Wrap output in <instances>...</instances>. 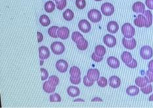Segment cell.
Instances as JSON below:
<instances>
[{
	"label": "cell",
	"mask_w": 153,
	"mask_h": 108,
	"mask_svg": "<svg viewBox=\"0 0 153 108\" xmlns=\"http://www.w3.org/2000/svg\"><path fill=\"white\" fill-rule=\"evenodd\" d=\"M122 33L126 38H131L134 36L135 29L129 23H126L122 26Z\"/></svg>",
	"instance_id": "6da1fadb"
},
{
	"label": "cell",
	"mask_w": 153,
	"mask_h": 108,
	"mask_svg": "<svg viewBox=\"0 0 153 108\" xmlns=\"http://www.w3.org/2000/svg\"><path fill=\"white\" fill-rule=\"evenodd\" d=\"M51 49L55 54L59 55L62 54L65 51V47L62 43L59 41L53 42L51 45Z\"/></svg>",
	"instance_id": "7a4b0ae2"
},
{
	"label": "cell",
	"mask_w": 153,
	"mask_h": 108,
	"mask_svg": "<svg viewBox=\"0 0 153 108\" xmlns=\"http://www.w3.org/2000/svg\"><path fill=\"white\" fill-rule=\"evenodd\" d=\"M88 18L94 23H97L102 19L101 13L97 9H91L88 12Z\"/></svg>",
	"instance_id": "3957f363"
},
{
	"label": "cell",
	"mask_w": 153,
	"mask_h": 108,
	"mask_svg": "<svg viewBox=\"0 0 153 108\" xmlns=\"http://www.w3.org/2000/svg\"><path fill=\"white\" fill-rule=\"evenodd\" d=\"M140 55L144 60H149L152 57L153 51L150 46H143L140 51Z\"/></svg>",
	"instance_id": "277c9868"
},
{
	"label": "cell",
	"mask_w": 153,
	"mask_h": 108,
	"mask_svg": "<svg viewBox=\"0 0 153 108\" xmlns=\"http://www.w3.org/2000/svg\"><path fill=\"white\" fill-rule=\"evenodd\" d=\"M101 11L105 16H111L114 12V7L111 3H105L101 6Z\"/></svg>",
	"instance_id": "5b68a950"
},
{
	"label": "cell",
	"mask_w": 153,
	"mask_h": 108,
	"mask_svg": "<svg viewBox=\"0 0 153 108\" xmlns=\"http://www.w3.org/2000/svg\"><path fill=\"white\" fill-rule=\"evenodd\" d=\"M122 44L125 48L129 50H133L137 45V42L134 38H126L124 37L122 39Z\"/></svg>",
	"instance_id": "8992f818"
},
{
	"label": "cell",
	"mask_w": 153,
	"mask_h": 108,
	"mask_svg": "<svg viewBox=\"0 0 153 108\" xmlns=\"http://www.w3.org/2000/svg\"><path fill=\"white\" fill-rule=\"evenodd\" d=\"M103 43L107 46L108 47H114L116 44V39L112 35L106 34L103 37Z\"/></svg>",
	"instance_id": "52a82bcc"
},
{
	"label": "cell",
	"mask_w": 153,
	"mask_h": 108,
	"mask_svg": "<svg viewBox=\"0 0 153 108\" xmlns=\"http://www.w3.org/2000/svg\"><path fill=\"white\" fill-rule=\"evenodd\" d=\"M134 24L135 26H137V27L139 28L146 27L147 24V21L145 16L143 13L137 15V18L134 20Z\"/></svg>",
	"instance_id": "ba28073f"
},
{
	"label": "cell",
	"mask_w": 153,
	"mask_h": 108,
	"mask_svg": "<svg viewBox=\"0 0 153 108\" xmlns=\"http://www.w3.org/2000/svg\"><path fill=\"white\" fill-rule=\"evenodd\" d=\"M78 28L82 32L84 33H88L91 31V26L87 20H82L78 23Z\"/></svg>",
	"instance_id": "9c48e42d"
},
{
	"label": "cell",
	"mask_w": 153,
	"mask_h": 108,
	"mask_svg": "<svg viewBox=\"0 0 153 108\" xmlns=\"http://www.w3.org/2000/svg\"><path fill=\"white\" fill-rule=\"evenodd\" d=\"M68 64L67 62L64 60H59L56 63V68L61 73H65L67 71Z\"/></svg>",
	"instance_id": "30bf717a"
},
{
	"label": "cell",
	"mask_w": 153,
	"mask_h": 108,
	"mask_svg": "<svg viewBox=\"0 0 153 108\" xmlns=\"http://www.w3.org/2000/svg\"><path fill=\"white\" fill-rule=\"evenodd\" d=\"M99 75H100V73H99V71L97 69L91 68V69H89L88 70L87 76L91 81L95 82L99 79Z\"/></svg>",
	"instance_id": "8fae6325"
},
{
	"label": "cell",
	"mask_w": 153,
	"mask_h": 108,
	"mask_svg": "<svg viewBox=\"0 0 153 108\" xmlns=\"http://www.w3.org/2000/svg\"><path fill=\"white\" fill-rule=\"evenodd\" d=\"M39 53L40 60H44L50 57V52L49 51V48L45 46H42V47H39Z\"/></svg>",
	"instance_id": "7c38bea8"
},
{
	"label": "cell",
	"mask_w": 153,
	"mask_h": 108,
	"mask_svg": "<svg viewBox=\"0 0 153 108\" xmlns=\"http://www.w3.org/2000/svg\"><path fill=\"white\" fill-rule=\"evenodd\" d=\"M58 37L61 39H68L70 35V30L68 28L66 27H61L59 28L58 29Z\"/></svg>",
	"instance_id": "4fadbf2b"
},
{
	"label": "cell",
	"mask_w": 153,
	"mask_h": 108,
	"mask_svg": "<svg viewBox=\"0 0 153 108\" xmlns=\"http://www.w3.org/2000/svg\"><path fill=\"white\" fill-rule=\"evenodd\" d=\"M121 84V80L118 77L116 76V75H113V76L109 78V85L111 87L114 88H117Z\"/></svg>",
	"instance_id": "5bb4252c"
},
{
	"label": "cell",
	"mask_w": 153,
	"mask_h": 108,
	"mask_svg": "<svg viewBox=\"0 0 153 108\" xmlns=\"http://www.w3.org/2000/svg\"><path fill=\"white\" fill-rule=\"evenodd\" d=\"M132 9L136 13H143L145 11V6L144 3L141 1H137L133 5Z\"/></svg>",
	"instance_id": "9a60e30c"
},
{
	"label": "cell",
	"mask_w": 153,
	"mask_h": 108,
	"mask_svg": "<svg viewBox=\"0 0 153 108\" xmlns=\"http://www.w3.org/2000/svg\"><path fill=\"white\" fill-rule=\"evenodd\" d=\"M148 83H150V82L146 75L144 77H138L135 79V84L141 88L146 86Z\"/></svg>",
	"instance_id": "2e32d148"
},
{
	"label": "cell",
	"mask_w": 153,
	"mask_h": 108,
	"mask_svg": "<svg viewBox=\"0 0 153 108\" xmlns=\"http://www.w3.org/2000/svg\"><path fill=\"white\" fill-rule=\"evenodd\" d=\"M107 64L110 67L114 69H117L120 67V61L118 58L114 57H110L107 58Z\"/></svg>",
	"instance_id": "e0dca14e"
},
{
	"label": "cell",
	"mask_w": 153,
	"mask_h": 108,
	"mask_svg": "<svg viewBox=\"0 0 153 108\" xmlns=\"http://www.w3.org/2000/svg\"><path fill=\"white\" fill-rule=\"evenodd\" d=\"M119 26L115 21H111L107 24V30L111 34H116L118 31Z\"/></svg>",
	"instance_id": "ac0fdd59"
},
{
	"label": "cell",
	"mask_w": 153,
	"mask_h": 108,
	"mask_svg": "<svg viewBox=\"0 0 153 108\" xmlns=\"http://www.w3.org/2000/svg\"><path fill=\"white\" fill-rule=\"evenodd\" d=\"M67 93L70 96L76 97L80 94V90L79 88L74 86H71L68 88Z\"/></svg>",
	"instance_id": "d6986e66"
},
{
	"label": "cell",
	"mask_w": 153,
	"mask_h": 108,
	"mask_svg": "<svg viewBox=\"0 0 153 108\" xmlns=\"http://www.w3.org/2000/svg\"><path fill=\"white\" fill-rule=\"evenodd\" d=\"M55 88L56 87L53 86L51 84L49 83V82L45 81V83L43 84V89L45 92V93H49V94H51L53 93H54L55 91Z\"/></svg>",
	"instance_id": "ffe728a7"
},
{
	"label": "cell",
	"mask_w": 153,
	"mask_h": 108,
	"mask_svg": "<svg viewBox=\"0 0 153 108\" xmlns=\"http://www.w3.org/2000/svg\"><path fill=\"white\" fill-rule=\"evenodd\" d=\"M121 58H122V60L126 64L131 62L133 60L131 54L130 52H127V51H125L123 52L121 55Z\"/></svg>",
	"instance_id": "44dd1931"
},
{
	"label": "cell",
	"mask_w": 153,
	"mask_h": 108,
	"mask_svg": "<svg viewBox=\"0 0 153 108\" xmlns=\"http://www.w3.org/2000/svg\"><path fill=\"white\" fill-rule=\"evenodd\" d=\"M76 45H77V47L79 50L85 51L88 47V42L86 39L83 37L76 43Z\"/></svg>",
	"instance_id": "7402d4cb"
},
{
	"label": "cell",
	"mask_w": 153,
	"mask_h": 108,
	"mask_svg": "<svg viewBox=\"0 0 153 108\" xmlns=\"http://www.w3.org/2000/svg\"><path fill=\"white\" fill-rule=\"evenodd\" d=\"M70 75H71V77H80L81 76V71L76 66H72L71 70H70Z\"/></svg>",
	"instance_id": "603a6c76"
},
{
	"label": "cell",
	"mask_w": 153,
	"mask_h": 108,
	"mask_svg": "<svg viewBox=\"0 0 153 108\" xmlns=\"http://www.w3.org/2000/svg\"><path fill=\"white\" fill-rule=\"evenodd\" d=\"M126 93L129 96H134L137 95L139 93V88L135 86H130L126 89Z\"/></svg>",
	"instance_id": "cb8c5ba5"
},
{
	"label": "cell",
	"mask_w": 153,
	"mask_h": 108,
	"mask_svg": "<svg viewBox=\"0 0 153 108\" xmlns=\"http://www.w3.org/2000/svg\"><path fill=\"white\" fill-rule=\"evenodd\" d=\"M146 18H147V24L146 28H149L152 25V13L151 12V11H149V10H147V11H145L143 12Z\"/></svg>",
	"instance_id": "d4e9b609"
},
{
	"label": "cell",
	"mask_w": 153,
	"mask_h": 108,
	"mask_svg": "<svg viewBox=\"0 0 153 108\" xmlns=\"http://www.w3.org/2000/svg\"><path fill=\"white\" fill-rule=\"evenodd\" d=\"M62 16L67 21H71L74 18V12L71 9H66L62 13Z\"/></svg>",
	"instance_id": "484cf974"
},
{
	"label": "cell",
	"mask_w": 153,
	"mask_h": 108,
	"mask_svg": "<svg viewBox=\"0 0 153 108\" xmlns=\"http://www.w3.org/2000/svg\"><path fill=\"white\" fill-rule=\"evenodd\" d=\"M44 9L47 12H52L55 9V3L51 1H48L45 3Z\"/></svg>",
	"instance_id": "4316f807"
},
{
	"label": "cell",
	"mask_w": 153,
	"mask_h": 108,
	"mask_svg": "<svg viewBox=\"0 0 153 108\" xmlns=\"http://www.w3.org/2000/svg\"><path fill=\"white\" fill-rule=\"evenodd\" d=\"M59 27L58 26H52V27L49 28L48 29V34L49 35L51 36V37H53V38H57L58 37V34H57V32H58V29H59Z\"/></svg>",
	"instance_id": "83f0119b"
},
{
	"label": "cell",
	"mask_w": 153,
	"mask_h": 108,
	"mask_svg": "<svg viewBox=\"0 0 153 108\" xmlns=\"http://www.w3.org/2000/svg\"><path fill=\"white\" fill-rule=\"evenodd\" d=\"M39 22L43 26H48L49 24H50L51 21L50 19L48 17L47 15H42L40 17H39Z\"/></svg>",
	"instance_id": "f1b7e54d"
},
{
	"label": "cell",
	"mask_w": 153,
	"mask_h": 108,
	"mask_svg": "<svg viewBox=\"0 0 153 108\" xmlns=\"http://www.w3.org/2000/svg\"><path fill=\"white\" fill-rule=\"evenodd\" d=\"M95 52L99 57H103L106 53V49L102 45H97L95 48Z\"/></svg>",
	"instance_id": "f546056e"
},
{
	"label": "cell",
	"mask_w": 153,
	"mask_h": 108,
	"mask_svg": "<svg viewBox=\"0 0 153 108\" xmlns=\"http://www.w3.org/2000/svg\"><path fill=\"white\" fill-rule=\"evenodd\" d=\"M71 37H72V41L75 42L76 43H77L84 37H83V35L79 32H74L72 33Z\"/></svg>",
	"instance_id": "4dcf8cb0"
},
{
	"label": "cell",
	"mask_w": 153,
	"mask_h": 108,
	"mask_svg": "<svg viewBox=\"0 0 153 108\" xmlns=\"http://www.w3.org/2000/svg\"><path fill=\"white\" fill-rule=\"evenodd\" d=\"M56 7L59 10H62L66 6V0H57L55 1Z\"/></svg>",
	"instance_id": "1f68e13d"
},
{
	"label": "cell",
	"mask_w": 153,
	"mask_h": 108,
	"mask_svg": "<svg viewBox=\"0 0 153 108\" xmlns=\"http://www.w3.org/2000/svg\"><path fill=\"white\" fill-rule=\"evenodd\" d=\"M141 90L143 93L145 94H149L152 92V86L151 84H147L146 86L141 87Z\"/></svg>",
	"instance_id": "d6a6232c"
},
{
	"label": "cell",
	"mask_w": 153,
	"mask_h": 108,
	"mask_svg": "<svg viewBox=\"0 0 153 108\" xmlns=\"http://www.w3.org/2000/svg\"><path fill=\"white\" fill-rule=\"evenodd\" d=\"M48 81L49 82V83L53 85V86L56 87L59 83V79L57 77L55 76V75H51V77H49Z\"/></svg>",
	"instance_id": "836d02e7"
},
{
	"label": "cell",
	"mask_w": 153,
	"mask_h": 108,
	"mask_svg": "<svg viewBox=\"0 0 153 108\" xmlns=\"http://www.w3.org/2000/svg\"><path fill=\"white\" fill-rule=\"evenodd\" d=\"M50 101L51 102H59L61 101V98L59 96V94H53L50 95Z\"/></svg>",
	"instance_id": "e575fe53"
},
{
	"label": "cell",
	"mask_w": 153,
	"mask_h": 108,
	"mask_svg": "<svg viewBox=\"0 0 153 108\" xmlns=\"http://www.w3.org/2000/svg\"><path fill=\"white\" fill-rule=\"evenodd\" d=\"M97 84L99 87H105L107 85V79L104 77H101L97 80Z\"/></svg>",
	"instance_id": "d590c367"
},
{
	"label": "cell",
	"mask_w": 153,
	"mask_h": 108,
	"mask_svg": "<svg viewBox=\"0 0 153 108\" xmlns=\"http://www.w3.org/2000/svg\"><path fill=\"white\" fill-rule=\"evenodd\" d=\"M76 5L79 9H84L86 6L85 0H76Z\"/></svg>",
	"instance_id": "8d00e7d4"
},
{
	"label": "cell",
	"mask_w": 153,
	"mask_h": 108,
	"mask_svg": "<svg viewBox=\"0 0 153 108\" xmlns=\"http://www.w3.org/2000/svg\"><path fill=\"white\" fill-rule=\"evenodd\" d=\"M84 84L86 87H91L93 84H94V81H91L89 79L87 75L84 77Z\"/></svg>",
	"instance_id": "74e56055"
},
{
	"label": "cell",
	"mask_w": 153,
	"mask_h": 108,
	"mask_svg": "<svg viewBox=\"0 0 153 108\" xmlns=\"http://www.w3.org/2000/svg\"><path fill=\"white\" fill-rule=\"evenodd\" d=\"M41 73H42V81H45L46 79L48 78L49 73L48 71L44 68H41Z\"/></svg>",
	"instance_id": "f35d334b"
},
{
	"label": "cell",
	"mask_w": 153,
	"mask_h": 108,
	"mask_svg": "<svg viewBox=\"0 0 153 108\" xmlns=\"http://www.w3.org/2000/svg\"><path fill=\"white\" fill-rule=\"evenodd\" d=\"M91 58L93 60H94L95 62H99L102 60L103 59V57H99V56L96 54L95 52H94L91 55Z\"/></svg>",
	"instance_id": "ab89813d"
},
{
	"label": "cell",
	"mask_w": 153,
	"mask_h": 108,
	"mask_svg": "<svg viewBox=\"0 0 153 108\" xmlns=\"http://www.w3.org/2000/svg\"><path fill=\"white\" fill-rule=\"evenodd\" d=\"M70 81H71V82L72 84H79V83H80V82H81V77L76 78V77H71V78H70Z\"/></svg>",
	"instance_id": "60d3db41"
},
{
	"label": "cell",
	"mask_w": 153,
	"mask_h": 108,
	"mask_svg": "<svg viewBox=\"0 0 153 108\" xmlns=\"http://www.w3.org/2000/svg\"><path fill=\"white\" fill-rule=\"evenodd\" d=\"M126 65H127L128 67L130 68H135L137 66V62L135 60V59L133 58V60L131 62H129V63L126 64Z\"/></svg>",
	"instance_id": "b9f144b4"
},
{
	"label": "cell",
	"mask_w": 153,
	"mask_h": 108,
	"mask_svg": "<svg viewBox=\"0 0 153 108\" xmlns=\"http://www.w3.org/2000/svg\"><path fill=\"white\" fill-rule=\"evenodd\" d=\"M146 76L148 77L150 83L153 82V72L152 71L148 70L147 72H146Z\"/></svg>",
	"instance_id": "7bdbcfd3"
},
{
	"label": "cell",
	"mask_w": 153,
	"mask_h": 108,
	"mask_svg": "<svg viewBox=\"0 0 153 108\" xmlns=\"http://www.w3.org/2000/svg\"><path fill=\"white\" fill-rule=\"evenodd\" d=\"M145 3L149 9L153 10V0H145Z\"/></svg>",
	"instance_id": "ee69618b"
},
{
	"label": "cell",
	"mask_w": 153,
	"mask_h": 108,
	"mask_svg": "<svg viewBox=\"0 0 153 108\" xmlns=\"http://www.w3.org/2000/svg\"><path fill=\"white\" fill-rule=\"evenodd\" d=\"M38 43H41L43 41V39H44V36H43V34L42 33L38 32Z\"/></svg>",
	"instance_id": "f6af8a7d"
},
{
	"label": "cell",
	"mask_w": 153,
	"mask_h": 108,
	"mask_svg": "<svg viewBox=\"0 0 153 108\" xmlns=\"http://www.w3.org/2000/svg\"><path fill=\"white\" fill-rule=\"evenodd\" d=\"M148 68H149V70H150L153 72V60L150 61V62L149 63Z\"/></svg>",
	"instance_id": "bcb514c9"
},
{
	"label": "cell",
	"mask_w": 153,
	"mask_h": 108,
	"mask_svg": "<svg viewBox=\"0 0 153 108\" xmlns=\"http://www.w3.org/2000/svg\"><path fill=\"white\" fill-rule=\"evenodd\" d=\"M92 101H102V100L101 99V98H98V97H96V98H94V99H92L91 100Z\"/></svg>",
	"instance_id": "7dc6e473"
},
{
	"label": "cell",
	"mask_w": 153,
	"mask_h": 108,
	"mask_svg": "<svg viewBox=\"0 0 153 108\" xmlns=\"http://www.w3.org/2000/svg\"><path fill=\"white\" fill-rule=\"evenodd\" d=\"M149 101H153V94L149 97Z\"/></svg>",
	"instance_id": "c3c4849f"
},
{
	"label": "cell",
	"mask_w": 153,
	"mask_h": 108,
	"mask_svg": "<svg viewBox=\"0 0 153 108\" xmlns=\"http://www.w3.org/2000/svg\"><path fill=\"white\" fill-rule=\"evenodd\" d=\"M84 101V100H83L82 99H76L74 100V101Z\"/></svg>",
	"instance_id": "681fc988"
},
{
	"label": "cell",
	"mask_w": 153,
	"mask_h": 108,
	"mask_svg": "<svg viewBox=\"0 0 153 108\" xmlns=\"http://www.w3.org/2000/svg\"><path fill=\"white\" fill-rule=\"evenodd\" d=\"M43 63H44V60H40V65H42Z\"/></svg>",
	"instance_id": "f907efd6"
},
{
	"label": "cell",
	"mask_w": 153,
	"mask_h": 108,
	"mask_svg": "<svg viewBox=\"0 0 153 108\" xmlns=\"http://www.w3.org/2000/svg\"><path fill=\"white\" fill-rule=\"evenodd\" d=\"M95 1H102V0H95Z\"/></svg>",
	"instance_id": "816d5d0a"
},
{
	"label": "cell",
	"mask_w": 153,
	"mask_h": 108,
	"mask_svg": "<svg viewBox=\"0 0 153 108\" xmlns=\"http://www.w3.org/2000/svg\"><path fill=\"white\" fill-rule=\"evenodd\" d=\"M55 1H57V0H55Z\"/></svg>",
	"instance_id": "f5cc1de1"
}]
</instances>
